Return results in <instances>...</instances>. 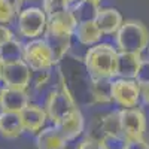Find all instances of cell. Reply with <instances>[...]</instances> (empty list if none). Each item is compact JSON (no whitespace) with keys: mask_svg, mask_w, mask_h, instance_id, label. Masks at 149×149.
<instances>
[{"mask_svg":"<svg viewBox=\"0 0 149 149\" xmlns=\"http://www.w3.org/2000/svg\"><path fill=\"white\" fill-rule=\"evenodd\" d=\"M124 18L121 12L113 8H102L95 17V24L103 34H116Z\"/></svg>","mask_w":149,"mask_h":149,"instance_id":"cell-13","label":"cell"},{"mask_svg":"<svg viewBox=\"0 0 149 149\" xmlns=\"http://www.w3.org/2000/svg\"><path fill=\"white\" fill-rule=\"evenodd\" d=\"M104 149H125L127 139L124 136H113V134H103L100 139Z\"/></svg>","mask_w":149,"mask_h":149,"instance_id":"cell-25","label":"cell"},{"mask_svg":"<svg viewBox=\"0 0 149 149\" xmlns=\"http://www.w3.org/2000/svg\"><path fill=\"white\" fill-rule=\"evenodd\" d=\"M19 118H21V122H22L24 131L37 133L43 128L45 122L48 119V115H46V110L43 107L29 103L19 112Z\"/></svg>","mask_w":149,"mask_h":149,"instance_id":"cell-10","label":"cell"},{"mask_svg":"<svg viewBox=\"0 0 149 149\" xmlns=\"http://www.w3.org/2000/svg\"><path fill=\"white\" fill-rule=\"evenodd\" d=\"M29 94L27 90H17L3 86L0 90V110L2 112H19L29 104Z\"/></svg>","mask_w":149,"mask_h":149,"instance_id":"cell-9","label":"cell"},{"mask_svg":"<svg viewBox=\"0 0 149 149\" xmlns=\"http://www.w3.org/2000/svg\"><path fill=\"white\" fill-rule=\"evenodd\" d=\"M142 90L134 79L116 78L112 81V100L122 107H136L140 102Z\"/></svg>","mask_w":149,"mask_h":149,"instance_id":"cell-6","label":"cell"},{"mask_svg":"<svg viewBox=\"0 0 149 149\" xmlns=\"http://www.w3.org/2000/svg\"><path fill=\"white\" fill-rule=\"evenodd\" d=\"M119 115L124 137L127 140L143 137L146 131V115L140 107H122Z\"/></svg>","mask_w":149,"mask_h":149,"instance_id":"cell-7","label":"cell"},{"mask_svg":"<svg viewBox=\"0 0 149 149\" xmlns=\"http://www.w3.org/2000/svg\"><path fill=\"white\" fill-rule=\"evenodd\" d=\"M142 55L131 54V52H122L118 51V60H116V74L115 78H124V79H134L137 67L140 64Z\"/></svg>","mask_w":149,"mask_h":149,"instance_id":"cell-15","label":"cell"},{"mask_svg":"<svg viewBox=\"0 0 149 149\" xmlns=\"http://www.w3.org/2000/svg\"><path fill=\"white\" fill-rule=\"evenodd\" d=\"M116 49L122 52L142 55L149 45V30L143 22L137 19H127L115 34Z\"/></svg>","mask_w":149,"mask_h":149,"instance_id":"cell-2","label":"cell"},{"mask_svg":"<svg viewBox=\"0 0 149 149\" xmlns=\"http://www.w3.org/2000/svg\"><path fill=\"white\" fill-rule=\"evenodd\" d=\"M43 40L46 42L49 51L52 54L54 64L60 63V61L64 58V55L69 52V49L72 46V36H69V34L45 31L43 33Z\"/></svg>","mask_w":149,"mask_h":149,"instance_id":"cell-12","label":"cell"},{"mask_svg":"<svg viewBox=\"0 0 149 149\" xmlns=\"http://www.w3.org/2000/svg\"><path fill=\"white\" fill-rule=\"evenodd\" d=\"M76 27H78V21H76V18H74L72 9H67L64 12H60V14L48 18L46 31L73 36Z\"/></svg>","mask_w":149,"mask_h":149,"instance_id":"cell-14","label":"cell"},{"mask_svg":"<svg viewBox=\"0 0 149 149\" xmlns=\"http://www.w3.org/2000/svg\"><path fill=\"white\" fill-rule=\"evenodd\" d=\"M67 142L69 140L64 137V134L55 124L52 127L42 128L40 131H37L36 136L37 149H64Z\"/></svg>","mask_w":149,"mask_h":149,"instance_id":"cell-11","label":"cell"},{"mask_svg":"<svg viewBox=\"0 0 149 149\" xmlns=\"http://www.w3.org/2000/svg\"><path fill=\"white\" fill-rule=\"evenodd\" d=\"M118 49L110 43H95L85 54V67L91 78H110L116 74Z\"/></svg>","mask_w":149,"mask_h":149,"instance_id":"cell-1","label":"cell"},{"mask_svg":"<svg viewBox=\"0 0 149 149\" xmlns=\"http://www.w3.org/2000/svg\"><path fill=\"white\" fill-rule=\"evenodd\" d=\"M142 90V98H143V102L149 106V86L148 88H140Z\"/></svg>","mask_w":149,"mask_h":149,"instance_id":"cell-31","label":"cell"},{"mask_svg":"<svg viewBox=\"0 0 149 149\" xmlns=\"http://www.w3.org/2000/svg\"><path fill=\"white\" fill-rule=\"evenodd\" d=\"M82 2H90V3H95V5H98V3H100V0H82Z\"/></svg>","mask_w":149,"mask_h":149,"instance_id":"cell-33","label":"cell"},{"mask_svg":"<svg viewBox=\"0 0 149 149\" xmlns=\"http://www.w3.org/2000/svg\"><path fill=\"white\" fill-rule=\"evenodd\" d=\"M15 39L14 37V33L9 27H6V24H0V46L8 43L9 40Z\"/></svg>","mask_w":149,"mask_h":149,"instance_id":"cell-27","label":"cell"},{"mask_svg":"<svg viewBox=\"0 0 149 149\" xmlns=\"http://www.w3.org/2000/svg\"><path fill=\"white\" fill-rule=\"evenodd\" d=\"M22 48H24V45H21L19 40L12 39L8 43L0 46V58L5 63H12V61L22 60Z\"/></svg>","mask_w":149,"mask_h":149,"instance_id":"cell-21","label":"cell"},{"mask_svg":"<svg viewBox=\"0 0 149 149\" xmlns=\"http://www.w3.org/2000/svg\"><path fill=\"white\" fill-rule=\"evenodd\" d=\"M48 17L40 8H27L18 14V31L27 39H37L46 31Z\"/></svg>","mask_w":149,"mask_h":149,"instance_id":"cell-4","label":"cell"},{"mask_svg":"<svg viewBox=\"0 0 149 149\" xmlns=\"http://www.w3.org/2000/svg\"><path fill=\"white\" fill-rule=\"evenodd\" d=\"M15 17V12L12 10V8L5 2L0 0V24H9Z\"/></svg>","mask_w":149,"mask_h":149,"instance_id":"cell-26","label":"cell"},{"mask_svg":"<svg viewBox=\"0 0 149 149\" xmlns=\"http://www.w3.org/2000/svg\"><path fill=\"white\" fill-rule=\"evenodd\" d=\"M112 81L110 78H91L90 91L97 103H110L112 100Z\"/></svg>","mask_w":149,"mask_h":149,"instance_id":"cell-19","label":"cell"},{"mask_svg":"<svg viewBox=\"0 0 149 149\" xmlns=\"http://www.w3.org/2000/svg\"><path fill=\"white\" fill-rule=\"evenodd\" d=\"M3 69H5V61L0 58V82H2V78H3Z\"/></svg>","mask_w":149,"mask_h":149,"instance_id":"cell-32","label":"cell"},{"mask_svg":"<svg viewBox=\"0 0 149 149\" xmlns=\"http://www.w3.org/2000/svg\"><path fill=\"white\" fill-rule=\"evenodd\" d=\"M102 130L103 134H113V136H124L122 125H121V115L119 110L110 112L102 119Z\"/></svg>","mask_w":149,"mask_h":149,"instance_id":"cell-22","label":"cell"},{"mask_svg":"<svg viewBox=\"0 0 149 149\" xmlns=\"http://www.w3.org/2000/svg\"><path fill=\"white\" fill-rule=\"evenodd\" d=\"M67 9H70L67 0H43V12L48 18L60 14V12H64Z\"/></svg>","mask_w":149,"mask_h":149,"instance_id":"cell-23","label":"cell"},{"mask_svg":"<svg viewBox=\"0 0 149 149\" xmlns=\"http://www.w3.org/2000/svg\"><path fill=\"white\" fill-rule=\"evenodd\" d=\"M5 2L12 8V10L15 12V15H18L21 12V8H22V2L24 0H5Z\"/></svg>","mask_w":149,"mask_h":149,"instance_id":"cell-30","label":"cell"},{"mask_svg":"<svg viewBox=\"0 0 149 149\" xmlns=\"http://www.w3.org/2000/svg\"><path fill=\"white\" fill-rule=\"evenodd\" d=\"M33 70L24 60L5 63L3 69V78L2 82L8 88H17V90H27L31 84Z\"/></svg>","mask_w":149,"mask_h":149,"instance_id":"cell-8","label":"cell"},{"mask_svg":"<svg viewBox=\"0 0 149 149\" xmlns=\"http://www.w3.org/2000/svg\"><path fill=\"white\" fill-rule=\"evenodd\" d=\"M24 2H26V0H24Z\"/></svg>","mask_w":149,"mask_h":149,"instance_id":"cell-35","label":"cell"},{"mask_svg":"<svg viewBox=\"0 0 149 149\" xmlns=\"http://www.w3.org/2000/svg\"><path fill=\"white\" fill-rule=\"evenodd\" d=\"M22 60L31 70H49L54 66L52 54L46 42L42 39H31L22 48Z\"/></svg>","mask_w":149,"mask_h":149,"instance_id":"cell-5","label":"cell"},{"mask_svg":"<svg viewBox=\"0 0 149 149\" xmlns=\"http://www.w3.org/2000/svg\"><path fill=\"white\" fill-rule=\"evenodd\" d=\"M134 81L139 84L140 88H148L149 86V58H142L140 64L136 72Z\"/></svg>","mask_w":149,"mask_h":149,"instance_id":"cell-24","label":"cell"},{"mask_svg":"<svg viewBox=\"0 0 149 149\" xmlns=\"http://www.w3.org/2000/svg\"><path fill=\"white\" fill-rule=\"evenodd\" d=\"M22 122L19 113L0 110V136L5 139H17L22 134Z\"/></svg>","mask_w":149,"mask_h":149,"instance_id":"cell-16","label":"cell"},{"mask_svg":"<svg viewBox=\"0 0 149 149\" xmlns=\"http://www.w3.org/2000/svg\"><path fill=\"white\" fill-rule=\"evenodd\" d=\"M67 2H69V5H73V3H76L78 0H67Z\"/></svg>","mask_w":149,"mask_h":149,"instance_id":"cell-34","label":"cell"},{"mask_svg":"<svg viewBox=\"0 0 149 149\" xmlns=\"http://www.w3.org/2000/svg\"><path fill=\"white\" fill-rule=\"evenodd\" d=\"M76 109L78 106L74 103V98L66 85L51 91L46 98V104H45L46 115H48V119H51L55 125Z\"/></svg>","mask_w":149,"mask_h":149,"instance_id":"cell-3","label":"cell"},{"mask_svg":"<svg viewBox=\"0 0 149 149\" xmlns=\"http://www.w3.org/2000/svg\"><path fill=\"white\" fill-rule=\"evenodd\" d=\"M74 36H76V39L82 45L93 46V45H95L102 40L103 33L100 31L95 21H85V22L78 24L76 30H74Z\"/></svg>","mask_w":149,"mask_h":149,"instance_id":"cell-18","label":"cell"},{"mask_svg":"<svg viewBox=\"0 0 149 149\" xmlns=\"http://www.w3.org/2000/svg\"><path fill=\"white\" fill-rule=\"evenodd\" d=\"M57 127L61 130V133L64 134V137L67 140L76 139L78 136H81V133L84 131V127H85V119H84L82 112L79 109L73 110L60 124H57Z\"/></svg>","mask_w":149,"mask_h":149,"instance_id":"cell-17","label":"cell"},{"mask_svg":"<svg viewBox=\"0 0 149 149\" xmlns=\"http://www.w3.org/2000/svg\"><path fill=\"white\" fill-rule=\"evenodd\" d=\"M125 149H149V143L140 137V139H130L127 140Z\"/></svg>","mask_w":149,"mask_h":149,"instance_id":"cell-28","label":"cell"},{"mask_svg":"<svg viewBox=\"0 0 149 149\" xmlns=\"http://www.w3.org/2000/svg\"><path fill=\"white\" fill-rule=\"evenodd\" d=\"M74 18H76L78 24L79 22H85V21H95V17L98 14V5L95 3H90V2H82V0H78L74 3L73 8H70Z\"/></svg>","mask_w":149,"mask_h":149,"instance_id":"cell-20","label":"cell"},{"mask_svg":"<svg viewBox=\"0 0 149 149\" xmlns=\"http://www.w3.org/2000/svg\"><path fill=\"white\" fill-rule=\"evenodd\" d=\"M78 149H104L100 140H95V139H85Z\"/></svg>","mask_w":149,"mask_h":149,"instance_id":"cell-29","label":"cell"}]
</instances>
